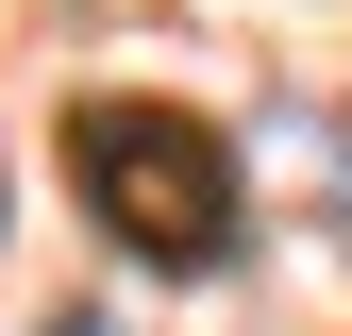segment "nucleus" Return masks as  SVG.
I'll use <instances>...</instances> for the list:
<instances>
[{
  "mask_svg": "<svg viewBox=\"0 0 352 336\" xmlns=\"http://www.w3.org/2000/svg\"><path fill=\"white\" fill-rule=\"evenodd\" d=\"M67 185L101 202V235L135 269H218L235 219H252L218 118H185V101H67Z\"/></svg>",
  "mask_w": 352,
  "mask_h": 336,
  "instance_id": "nucleus-1",
  "label": "nucleus"
},
{
  "mask_svg": "<svg viewBox=\"0 0 352 336\" xmlns=\"http://www.w3.org/2000/svg\"><path fill=\"white\" fill-rule=\"evenodd\" d=\"M336 235H352V151H336Z\"/></svg>",
  "mask_w": 352,
  "mask_h": 336,
  "instance_id": "nucleus-2",
  "label": "nucleus"
}]
</instances>
